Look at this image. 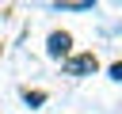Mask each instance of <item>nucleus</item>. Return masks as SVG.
<instances>
[{
	"mask_svg": "<svg viewBox=\"0 0 122 114\" xmlns=\"http://www.w3.org/2000/svg\"><path fill=\"white\" fill-rule=\"evenodd\" d=\"M95 68H99L95 53H76V57L65 61V72H69V76H88V72H95Z\"/></svg>",
	"mask_w": 122,
	"mask_h": 114,
	"instance_id": "nucleus-1",
	"label": "nucleus"
},
{
	"mask_svg": "<svg viewBox=\"0 0 122 114\" xmlns=\"http://www.w3.org/2000/svg\"><path fill=\"white\" fill-rule=\"evenodd\" d=\"M69 49H72V34L69 30H53L50 42H46V53L50 57H69Z\"/></svg>",
	"mask_w": 122,
	"mask_h": 114,
	"instance_id": "nucleus-2",
	"label": "nucleus"
},
{
	"mask_svg": "<svg viewBox=\"0 0 122 114\" xmlns=\"http://www.w3.org/2000/svg\"><path fill=\"white\" fill-rule=\"evenodd\" d=\"M61 11H88L92 8V0H65V4H57Z\"/></svg>",
	"mask_w": 122,
	"mask_h": 114,
	"instance_id": "nucleus-3",
	"label": "nucleus"
},
{
	"mask_svg": "<svg viewBox=\"0 0 122 114\" xmlns=\"http://www.w3.org/2000/svg\"><path fill=\"white\" fill-rule=\"evenodd\" d=\"M23 99H27V106H38V103H46V91H27Z\"/></svg>",
	"mask_w": 122,
	"mask_h": 114,
	"instance_id": "nucleus-4",
	"label": "nucleus"
},
{
	"mask_svg": "<svg viewBox=\"0 0 122 114\" xmlns=\"http://www.w3.org/2000/svg\"><path fill=\"white\" fill-rule=\"evenodd\" d=\"M111 76H114V80H122V61H114V65H111Z\"/></svg>",
	"mask_w": 122,
	"mask_h": 114,
	"instance_id": "nucleus-5",
	"label": "nucleus"
}]
</instances>
